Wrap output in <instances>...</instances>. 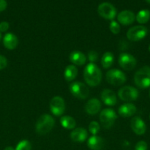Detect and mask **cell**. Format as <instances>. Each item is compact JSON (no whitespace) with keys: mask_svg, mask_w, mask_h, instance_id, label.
Here are the masks:
<instances>
[{"mask_svg":"<svg viewBox=\"0 0 150 150\" xmlns=\"http://www.w3.org/2000/svg\"><path fill=\"white\" fill-rule=\"evenodd\" d=\"M137 21L141 24L147 23L150 18V12L148 10H141L135 16Z\"/></svg>","mask_w":150,"mask_h":150,"instance_id":"24","label":"cell"},{"mask_svg":"<svg viewBox=\"0 0 150 150\" xmlns=\"http://www.w3.org/2000/svg\"><path fill=\"white\" fill-rule=\"evenodd\" d=\"M134 82L140 89H147L150 86V67L144 66L134 76Z\"/></svg>","mask_w":150,"mask_h":150,"instance_id":"3","label":"cell"},{"mask_svg":"<svg viewBox=\"0 0 150 150\" xmlns=\"http://www.w3.org/2000/svg\"><path fill=\"white\" fill-rule=\"evenodd\" d=\"M60 122L62 127L66 130H74L76 127V121L71 116H63L60 118Z\"/></svg>","mask_w":150,"mask_h":150,"instance_id":"22","label":"cell"},{"mask_svg":"<svg viewBox=\"0 0 150 150\" xmlns=\"http://www.w3.org/2000/svg\"><path fill=\"white\" fill-rule=\"evenodd\" d=\"M101 108V103L97 98L90 99L85 105V111L90 115H95L98 114Z\"/></svg>","mask_w":150,"mask_h":150,"instance_id":"14","label":"cell"},{"mask_svg":"<svg viewBox=\"0 0 150 150\" xmlns=\"http://www.w3.org/2000/svg\"><path fill=\"white\" fill-rule=\"evenodd\" d=\"M69 60L74 65L82 66L86 63L87 57L79 51H73L69 54Z\"/></svg>","mask_w":150,"mask_h":150,"instance_id":"18","label":"cell"},{"mask_svg":"<svg viewBox=\"0 0 150 150\" xmlns=\"http://www.w3.org/2000/svg\"><path fill=\"white\" fill-rule=\"evenodd\" d=\"M55 124V120L54 117L48 114L41 115L38 118L35 125V130L38 134L41 136L47 134L49 133L54 127Z\"/></svg>","mask_w":150,"mask_h":150,"instance_id":"2","label":"cell"},{"mask_svg":"<svg viewBox=\"0 0 150 150\" xmlns=\"http://www.w3.org/2000/svg\"><path fill=\"white\" fill-rule=\"evenodd\" d=\"M97 11L99 15L103 18L111 21L116 18L117 13L116 7L109 2H103L100 4L97 9Z\"/></svg>","mask_w":150,"mask_h":150,"instance_id":"10","label":"cell"},{"mask_svg":"<svg viewBox=\"0 0 150 150\" xmlns=\"http://www.w3.org/2000/svg\"><path fill=\"white\" fill-rule=\"evenodd\" d=\"M7 65V59L3 55H0V70L5 68Z\"/></svg>","mask_w":150,"mask_h":150,"instance_id":"30","label":"cell"},{"mask_svg":"<svg viewBox=\"0 0 150 150\" xmlns=\"http://www.w3.org/2000/svg\"><path fill=\"white\" fill-rule=\"evenodd\" d=\"M18 43H19V40L14 34L8 32L4 35V38H3V45L7 49H15L17 47Z\"/></svg>","mask_w":150,"mask_h":150,"instance_id":"19","label":"cell"},{"mask_svg":"<svg viewBox=\"0 0 150 150\" xmlns=\"http://www.w3.org/2000/svg\"><path fill=\"white\" fill-rule=\"evenodd\" d=\"M147 149H148V145L146 142L144 141L138 142L135 146V150H147Z\"/></svg>","mask_w":150,"mask_h":150,"instance_id":"29","label":"cell"},{"mask_svg":"<svg viewBox=\"0 0 150 150\" xmlns=\"http://www.w3.org/2000/svg\"><path fill=\"white\" fill-rule=\"evenodd\" d=\"M136 111L137 108L134 104L131 103H126L119 107L118 112L121 117H124V118H127V117H132V115H134Z\"/></svg>","mask_w":150,"mask_h":150,"instance_id":"16","label":"cell"},{"mask_svg":"<svg viewBox=\"0 0 150 150\" xmlns=\"http://www.w3.org/2000/svg\"><path fill=\"white\" fill-rule=\"evenodd\" d=\"M148 33L147 28L144 26L138 25L131 27L126 32V38L129 40L138 42L144 39Z\"/></svg>","mask_w":150,"mask_h":150,"instance_id":"8","label":"cell"},{"mask_svg":"<svg viewBox=\"0 0 150 150\" xmlns=\"http://www.w3.org/2000/svg\"><path fill=\"white\" fill-rule=\"evenodd\" d=\"M1 32H0V40H1Z\"/></svg>","mask_w":150,"mask_h":150,"instance_id":"35","label":"cell"},{"mask_svg":"<svg viewBox=\"0 0 150 150\" xmlns=\"http://www.w3.org/2000/svg\"><path fill=\"white\" fill-rule=\"evenodd\" d=\"M32 145L28 140H22L17 144L15 150H31Z\"/></svg>","mask_w":150,"mask_h":150,"instance_id":"25","label":"cell"},{"mask_svg":"<svg viewBox=\"0 0 150 150\" xmlns=\"http://www.w3.org/2000/svg\"><path fill=\"white\" fill-rule=\"evenodd\" d=\"M69 91L75 98L85 100L89 95V89L88 86L80 81H74L69 85Z\"/></svg>","mask_w":150,"mask_h":150,"instance_id":"5","label":"cell"},{"mask_svg":"<svg viewBox=\"0 0 150 150\" xmlns=\"http://www.w3.org/2000/svg\"><path fill=\"white\" fill-rule=\"evenodd\" d=\"M77 74L78 70L76 66L74 65V64H69L65 68L63 76H64L66 81L70 82L76 79Z\"/></svg>","mask_w":150,"mask_h":150,"instance_id":"21","label":"cell"},{"mask_svg":"<svg viewBox=\"0 0 150 150\" xmlns=\"http://www.w3.org/2000/svg\"><path fill=\"white\" fill-rule=\"evenodd\" d=\"M149 119H150V114H149Z\"/></svg>","mask_w":150,"mask_h":150,"instance_id":"38","label":"cell"},{"mask_svg":"<svg viewBox=\"0 0 150 150\" xmlns=\"http://www.w3.org/2000/svg\"><path fill=\"white\" fill-rule=\"evenodd\" d=\"M149 52H150V45H149Z\"/></svg>","mask_w":150,"mask_h":150,"instance_id":"36","label":"cell"},{"mask_svg":"<svg viewBox=\"0 0 150 150\" xmlns=\"http://www.w3.org/2000/svg\"><path fill=\"white\" fill-rule=\"evenodd\" d=\"M130 126L132 131L138 136H142L146 130V125L145 122L139 117H134L131 120Z\"/></svg>","mask_w":150,"mask_h":150,"instance_id":"12","label":"cell"},{"mask_svg":"<svg viewBox=\"0 0 150 150\" xmlns=\"http://www.w3.org/2000/svg\"><path fill=\"white\" fill-rule=\"evenodd\" d=\"M99 54L96 51H90L88 54V59L90 63H94L98 60Z\"/></svg>","mask_w":150,"mask_h":150,"instance_id":"28","label":"cell"},{"mask_svg":"<svg viewBox=\"0 0 150 150\" xmlns=\"http://www.w3.org/2000/svg\"><path fill=\"white\" fill-rule=\"evenodd\" d=\"M49 109L54 116L61 117L66 109V103L63 98L60 96L53 97L50 101Z\"/></svg>","mask_w":150,"mask_h":150,"instance_id":"9","label":"cell"},{"mask_svg":"<svg viewBox=\"0 0 150 150\" xmlns=\"http://www.w3.org/2000/svg\"><path fill=\"white\" fill-rule=\"evenodd\" d=\"M101 99L107 106H114L117 103V97L113 90L105 89L101 93Z\"/></svg>","mask_w":150,"mask_h":150,"instance_id":"13","label":"cell"},{"mask_svg":"<svg viewBox=\"0 0 150 150\" xmlns=\"http://www.w3.org/2000/svg\"><path fill=\"white\" fill-rule=\"evenodd\" d=\"M109 28H110V32L113 35H118L121 31L120 25H119V23L117 21H116L114 20H113L110 22V25H109Z\"/></svg>","mask_w":150,"mask_h":150,"instance_id":"27","label":"cell"},{"mask_svg":"<svg viewBox=\"0 0 150 150\" xmlns=\"http://www.w3.org/2000/svg\"><path fill=\"white\" fill-rule=\"evenodd\" d=\"M83 77L84 80L88 86L95 87L101 83L102 73L95 63H89L84 69Z\"/></svg>","mask_w":150,"mask_h":150,"instance_id":"1","label":"cell"},{"mask_svg":"<svg viewBox=\"0 0 150 150\" xmlns=\"http://www.w3.org/2000/svg\"><path fill=\"white\" fill-rule=\"evenodd\" d=\"M118 21L124 26H129L134 23L135 16L133 12L130 10H123L117 16Z\"/></svg>","mask_w":150,"mask_h":150,"instance_id":"15","label":"cell"},{"mask_svg":"<svg viewBox=\"0 0 150 150\" xmlns=\"http://www.w3.org/2000/svg\"><path fill=\"white\" fill-rule=\"evenodd\" d=\"M10 27V24L7 21H1L0 23V32H7Z\"/></svg>","mask_w":150,"mask_h":150,"instance_id":"31","label":"cell"},{"mask_svg":"<svg viewBox=\"0 0 150 150\" xmlns=\"http://www.w3.org/2000/svg\"><path fill=\"white\" fill-rule=\"evenodd\" d=\"M146 1L147 2H148V3H149V4H150V0H146Z\"/></svg>","mask_w":150,"mask_h":150,"instance_id":"34","label":"cell"},{"mask_svg":"<svg viewBox=\"0 0 150 150\" xmlns=\"http://www.w3.org/2000/svg\"><path fill=\"white\" fill-rule=\"evenodd\" d=\"M118 96L124 102H132L138 99L139 96V92L136 88L132 86H122L118 91Z\"/></svg>","mask_w":150,"mask_h":150,"instance_id":"6","label":"cell"},{"mask_svg":"<svg viewBox=\"0 0 150 150\" xmlns=\"http://www.w3.org/2000/svg\"><path fill=\"white\" fill-rule=\"evenodd\" d=\"M113 63H114V55L113 54V53L110 52V51H107L104 53L101 59V64L103 68H110L113 65Z\"/></svg>","mask_w":150,"mask_h":150,"instance_id":"23","label":"cell"},{"mask_svg":"<svg viewBox=\"0 0 150 150\" xmlns=\"http://www.w3.org/2000/svg\"><path fill=\"white\" fill-rule=\"evenodd\" d=\"M149 98H150V91H149Z\"/></svg>","mask_w":150,"mask_h":150,"instance_id":"37","label":"cell"},{"mask_svg":"<svg viewBox=\"0 0 150 150\" xmlns=\"http://www.w3.org/2000/svg\"><path fill=\"white\" fill-rule=\"evenodd\" d=\"M7 2L5 0H0V12H2L5 10L7 8Z\"/></svg>","mask_w":150,"mask_h":150,"instance_id":"32","label":"cell"},{"mask_svg":"<svg viewBox=\"0 0 150 150\" xmlns=\"http://www.w3.org/2000/svg\"><path fill=\"white\" fill-rule=\"evenodd\" d=\"M70 137L73 142L82 143L88 138V132L84 127H77L72 130Z\"/></svg>","mask_w":150,"mask_h":150,"instance_id":"17","label":"cell"},{"mask_svg":"<svg viewBox=\"0 0 150 150\" xmlns=\"http://www.w3.org/2000/svg\"><path fill=\"white\" fill-rule=\"evenodd\" d=\"M116 119H117V115L114 110L112 108H104L100 112V122L104 128L110 129L114 125Z\"/></svg>","mask_w":150,"mask_h":150,"instance_id":"7","label":"cell"},{"mask_svg":"<svg viewBox=\"0 0 150 150\" xmlns=\"http://www.w3.org/2000/svg\"><path fill=\"white\" fill-rule=\"evenodd\" d=\"M4 150H15V149L12 146H7Z\"/></svg>","mask_w":150,"mask_h":150,"instance_id":"33","label":"cell"},{"mask_svg":"<svg viewBox=\"0 0 150 150\" xmlns=\"http://www.w3.org/2000/svg\"><path fill=\"white\" fill-rule=\"evenodd\" d=\"M118 62H119V66L123 70H126V71H130L133 70L137 64L136 59L134 56L124 52L120 54Z\"/></svg>","mask_w":150,"mask_h":150,"instance_id":"11","label":"cell"},{"mask_svg":"<svg viewBox=\"0 0 150 150\" xmlns=\"http://www.w3.org/2000/svg\"><path fill=\"white\" fill-rule=\"evenodd\" d=\"M106 80L107 83L113 86H121L126 82V76L121 70L119 69H112L106 73Z\"/></svg>","mask_w":150,"mask_h":150,"instance_id":"4","label":"cell"},{"mask_svg":"<svg viewBox=\"0 0 150 150\" xmlns=\"http://www.w3.org/2000/svg\"><path fill=\"white\" fill-rule=\"evenodd\" d=\"M88 130L92 136H96L100 130V125L96 121H92L88 125Z\"/></svg>","mask_w":150,"mask_h":150,"instance_id":"26","label":"cell"},{"mask_svg":"<svg viewBox=\"0 0 150 150\" xmlns=\"http://www.w3.org/2000/svg\"><path fill=\"white\" fill-rule=\"evenodd\" d=\"M104 144V139L98 136H92L88 139L87 145L91 150H101Z\"/></svg>","mask_w":150,"mask_h":150,"instance_id":"20","label":"cell"}]
</instances>
